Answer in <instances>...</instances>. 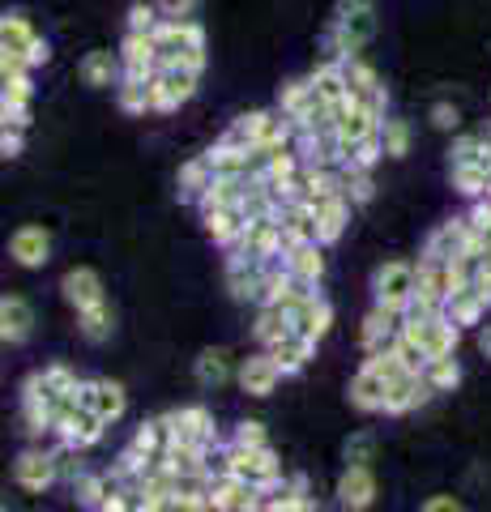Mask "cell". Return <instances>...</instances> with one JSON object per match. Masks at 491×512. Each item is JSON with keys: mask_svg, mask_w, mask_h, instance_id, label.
<instances>
[{"mask_svg": "<svg viewBox=\"0 0 491 512\" xmlns=\"http://www.w3.org/2000/svg\"><path fill=\"white\" fill-rule=\"evenodd\" d=\"M342 64H346V86H351V99L363 103V107H376L380 116H389V90H385V77H380L363 56H351V60H342Z\"/></svg>", "mask_w": 491, "mask_h": 512, "instance_id": "11", "label": "cell"}, {"mask_svg": "<svg viewBox=\"0 0 491 512\" xmlns=\"http://www.w3.org/2000/svg\"><path fill=\"white\" fill-rule=\"evenodd\" d=\"M410 141H415V133H410V124L402 116H389L385 128H380V146H385V158H406L410 154Z\"/></svg>", "mask_w": 491, "mask_h": 512, "instance_id": "44", "label": "cell"}, {"mask_svg": "<svg viewBox=\"0 0 491 512\" xmlns=\"http://www.w3.org/2000/svg\"><path fill=\"white\" fill-rule=\"evenodd\" d=\"M201 227L218 248H231L244 235L248 214H244V205H218V210H201Z\"/></svg>", "mask_w": 491, "mask_h": 512, "instance_id": "26", "label": "cell"}, {"mask_svg": "<svg viewBox=\"0 0 491 512\" xmlns=\"http://www.w3.org/2000/svg\"><path fill=\"white\" fill-rule=\"evenodd\" d=\"M60 295H65V303H69L73 312H90V308H99V303H107L99 269H90V265L69 269V274L60 278Z\"/></svg>", "mask_w": 491, "mask_h": 512, "instance_id": "14", "label": "cell"}, {"mask_svg": "<svg viewBox=\"0 0 491 512\" xmlns=\"http://www.w3.org/2000/svg\"><path fill=\"white\" fill-rule=\"evenodd\" d=\"M154 47H158V69L167 64H184V69L205 73V26L193 18H163L154 26Z\"/></svg>", "mask_w": 491, "mask_h": 512, "instance_id": "2", "label": "cell"}, {"mask_svg": "<svg viewBox=\"0 0 491 512\" xmlns=\"http://www.w3.org/2000/svg\"><path fill=\"white\" fill-rule=\"evenodd\" d=\"M479 350L491 359V325H479Z\"/></svg>", "mask_w": 491, "mask_h": 512, "instance_id": "53", "label": "cell"}, {"mask_svg": "<svg viewBox=\"0 0 491 512\" xmlns=\"http://www.w3.org/2000/svg\"><path fill=\"white\" fill-rule=\"evenodd\" d=\"M201 86V69H184V64H167L150 77V116H167L180 111Z\"/></svg>", "mask_w": 491, "mask_h": 512, "instance_id": "4", "label": "cell"}, {"mask_svg": "<svg viewBox=\"0 0 491 512\" xmlns=\"http://www.w3.org/2000/svg\"><path fill=\"white\" fill-rule=\"evenodd\" d=\"M278 227H282V252L295 248V244H312L316 239V210L299 197V201L278 210ZM316 244H321V239H316Z\"/></svg>", "mask_w": 491, "mask_h": 512, "instance_id": "25", "label": "cell"}, {"mask_svg": "<svg viewBox=\"0 0 491 512\" xmlns=\"http://www.w3.org/2000/svg\"><path fill=\"white\" fill-rule=\"evenodd\" d=\"M419 512H466L457 495H432V500H423Z\"/></svg>", "mask_w": 491, "mask_h": 512, "instance_id": "52", "label": "cell"}, {"mask_svg": "<svg viewBox=\"0 0 491 512\" xmlns=\"http://www.w3.org/2000/svg\"><path fill=\"white\" fill-rule=\"evenodd\" d=\"M193 376L201 389H223V384L231 380V355L227 350H218V346H205L197 363H193Z\"/></svg>", "mask_w": 491, "mask_h": 512, "instance_id": "33", "label": "cell"}, {"mask_svg": "<svg viewBox=\"0 0 491 512\" xmlns=\"http://www.w3.org/2000/svg\"><path fill=\"white\" fill-rule=\"evenodd\" d=\"M9 256L22 269H43L52 261V235H47V227H18L9 235Z\"/></svg>", "mask_w": 491, "mask_h": 512, "instance_id": "21", "label": "cell"}, {"mask_svg": "<svg viewBox=\"0 0 491 512\" xmlns=\"http://www.w3.org/2000/svg\"><path fill=\"white\" fill-rule=\"evenodd\" d=\"M269 355L278 359L282 376H299V372H304V367L312 363L316 342H308V338H299V333H291V338H282L278 346H269Z\"/></svg>", "mask_w": 491, "mask_h": 512, "instance_id": "34", "label": "cell"}, {"mask_svg": "<svg viewBox=\"0 0 491 512\" xmlns=\"http://www.w3.org/2000/svg\"><path fill=\"white\" fill-rule=\"evenodd\" d=\"M372 453H376L372 431H355V436L342 444V461H346V466H368Z\"/></svg>", "mask_w": 491, "mask_h": 512, "instance_id": "47", "label": "cell"}, {"mask_svg": "<svg viewBox=\"0 0 491 512\" xmlns=\"http://www.w3.org/2000/svg\"><path fill=\"white\" fill-rule=\"evenodd\" d=\"M338 184L342 192L351 197V205H368L376 197V180L368 167H351V163H338Z\"/></svg>", "mask_w": 491, "mask_h": 512, "instance_id": "39", "label": "cell"}, {"mask_svg": "<svg viewBox=\"0 0 491 512\" xmlns=\"http://www.w3.org/2000/svg\"><path fill=\"white\" fill-rule=\"evenodd\" d=\"M0 56H18L30 69H39V64L52 60V47H47L39 26L30 22L22 9H9L5 18H0Z\"/></svg>", "mask_w": 491, "mask_h": 512, "instance_id": "3", "label": "cell"}, {"mask_svg": "<svg viewBox=\"0 0 491 512\" xmlns=\"http://www.w3.org/2000/svg\"><path fill=\"white\" fill-rule=\"evenodd\" d=\"M462 163H487V137L483 133H462L449 146V167H462Z\"/></svg>", "mask_w": 491, "mask_h": 512, "instance_id": "45", "label": "cell"}, {"mask_svg": "<svg viewBox=\"0 0 491 512\" xmlns=\"http://www.w3.org/2000/svg\"><path fill=\"white\" fill-rule=\"evenodd\" d=\"M252 184H257V180H248V175H214L210 188L201 192L197 210H218V205H244V197H248Z\"/></svg>", "mask_w": 491, "mask_h": 512, "instance_id": "31", "label": "cell"}, {"mask_svg": "<svg viewBox=\"0 0 491 512\" xmlns=\"http://www.w3.org/2000/svg\"><path fill=\"white\" fill-rule=\"evenodd\" d=\"M278 380H282V367H278V359L269 355V350H257V355H248L240 363V389L248 397H269L278 389Z\"/></svg>", "mask_w": 491, "mask_h": 512, "instance_id": "24", "label": "cell"}, {"mask_svg": "<svg viewBox=\"0 0 491 512\" xmlns=\"http://www.w3.org/2000/svg\"><path fill=\"white\" fill-rule=\"evenodd\" d=\"M167 444H171V427H167V419L141 423V427L133 431V440H129V448H133L137 457H163V453H167Z\"/></svg>", "mask_w": 491, "mask_h": 512, "instance_id": "37", "label": "cell"}, {"mask_svg": "<svg viewBox=\"0 0 491 512\" xmlns=\"http://www.w3.org/2000/svg\"><path fill=\"white\" fill-rule=\"evenodd\" d=\"M432 384L423 380V372H402L398 380H389V397H385V414H410V410H419V406H427L432 402Z\"/></svg>", "mask_w": 491, "mask_h": 512, "instance_id": "18", "label": "cell"}, {"mask_svg": "<svg viewBox=\"0 0 491 512\" xmlns=\"http://www.w3.org/2000/svg\"><path fill=\"white\" fill-rule=\"evenodd\" d=\"M13 483L30 495H43L52 483H60V470H56V453L52 448H26L13 461Z\"/></svg>", "mask_w": 491, "mask_h": 512, "instance_id": "9", "label": "cell"}, {"mask_svg": "<svg viewBox=\"0 0 491 512\" xmlns=\"http://www.w3.org/2000/svg\"><path fill=\"white\" fill-rule=\"evenodd\" d=\"M423 380L432 384V393H453L457 384H462V363H457L453 355H445V359H427Z\"/></svg>", "mask_w": 491, "mask_h": 512, "instance_id": "42", "label": "cell"}, {"mask_svg": "<svg viewBox=\"0 0 491 512\" xmlns=\"http://www.w3.org/2000/svg\"><path fill=\"white\" fill-rule=\"evenodd\" d=\"M282 265H287L299 282L321 286V278H325V244H316V239L312 244H295V248L282 252Z\"/></svg>", "mask_w": 491, "mask_h": 512, "instance_id": "30", "label": "cell"}, {"mask_svg": "<svg viewBox=\"0 0 491 512\" xmlns=\"http://www.w3.org/2000/svg\"><path fill=\"white\" fill-rule=\"evenodd\" d=\"M487 308H491V299H487L483 286H466V291H453V295H449L445 316L453 320L457 329H470V325H483Z\"/></svg>", "mask_w": 491, "mask_h": 512, "instance_id": "28", "label": "cell"}, {"mask_svg": "<svg viewBox=\"0 0 491 512\" xmlns=\"http://www.w3.org/2000/svg\"><path fill=\"white\" fill-rule=\"evenodd\" d=\"M107 491H112V478H107V470H103V474H90V470H86V474L73 483V500L94 512V508L107 500Z\"/></svg>", "mask_w": 491, "mask_h": 512, "instance_id": "43", "label": "cell"}, {"mask_svg": "<svg viewBox=\"0 0 491 512\" xmlns=\"http://www.w3.org/2000/svg\"><path fill=\"white\" fill-rule=\"evenodd\" d=\"M402 333L415 346H423L427 359H445V355H457V342H462V329L440 312V316H423V320H406Z\"/></svg>", "mask_w": 491, "mask_h": 512, "instance_id": "5", "label": "cell"}, {"mask_svg": "<svg viewBox=\"0 0 491 512\" xmlns=\"http://www.w3.org/2000/svg\"><path fill=\"white\" fill-rule=\"evenodd\" d=\"M77 77H82L90 90H112V86H120V77H124V60H120V52L94 47V52H86L82 64H77Z\"/></svg>", "mask_w": 491, "mask_h": 512, "instance_id": "23", "label": "cell"}, {"mask_svg": "<svg viewBox=\"0 0 491 512\" xmlns=\"http://www.w3.org/2000/svg\"><path fill=\"white\" fill-rule=\"evenodd\" d=\"M372 35H376V0H338L334 18L325 26L321 52L329 60H351L372 43Z\"/></svg>", "mask_w": 491, "mask_h": 512, "instance_id": "1", "label": "cell"}, {"mask_svg": "<svg viewBox=\"0 0 491 512\" xmlns=\"http://www.w3.org/2000/svg\"><path fill=\"white\" fill-rule=\"evenodd\" d=\"M316 210V239L329 248V244H338V239L346 235V227H351V197L346 192H334V197H325V201H316L312 205Z\"/></svg>", "mask_w": 491, "mask_h": 512, "instance_id": "20", "label": "cell"}, {"mask_svg": "<svg viewBox=\"0 0 491 512\" xmlns=\"http://www.w3.org/2000/svg\"><path fill=\"white\" fill-rule=\"evenodd\" d=\"M158 22H163V13L154 9V0H133L129 5V26L124 30H154Z\"/></svg>", "mask_w": 491, "mask_h": 512, "instance_id": "48", "label": "cell"}, {"mask_svg": "<svg viewBox=\"0 0 491 512\" xmlns=\"http://www.w3.org/2000/svg\"><path fill=\"white\" fill-rule=\"evenodd\" d=\"M402 325H406V312H402V308H389V303H372V312L363 316V329H359L363 355H380V350H389L393 338L402 333Z\"/></svg>", "mask_w": 491, "mask_h": 512, "instance_id": "8", "label": "cell"}, {"mask_svg": "<svg viewBox=\"0 0 491 512\" xmlns=\"http://www.w3.org/2000/svg\"><path fill=\"white\" fill-rule=\"evenodd\" d=\"M116 103H120V111H129V116H150V77L146 82H141V77H120Z\"/></svg>", "mask_w": 491, "mask_h": 512, "instance_id": "40", "label": "cell"}, {"mask_svg": "<svg viewBox=\"0 0 491 512\" xmlns=\"http://www.w3.org/2000/svg\"><path fill=\"white\" fill-rule=\"evenodd\" d=\"M154 9L163 13V18H193L197 0H154Z\"/></svg>", "mask_w": 491, "mask_h": 512, "instance_id": "51", "label": "cell"}, {"mask_svg": "<svg viewBox=\"0 0 491 512\" xmlns=\"http://www.w3.org/2000/svg\"><path fill=\"white\" fill-rule=\"evenodd\" d=\"M338 508L342 512H363V508H372L376 504V474L372 466H346L342 478H338Z\"/></svg>", "mask_w": 491, "mask_h": 512, "instance_id": "16", "label": "cell"}, {"mask_svg": "<svg viewBox=\"0 0 491 512\" xmlns=\"http://www.w3.org/2000/svg\"><path fill=\"white\" fill-rule=\"evenodd\" d=\"M295 325H291V312L287 308H261L257 312V325H252V338L261 342V350L278 346L282 338H291Z\"/></svg>", "mask_w": 491, "mask_h": 512, "instance_id": "35", "label": "cell"}, {"mask_svg": "<svg viewBox=\"0 0 491 512\" xmlns=\"http://www.w3.org/2000/svg\"><path fill=\"white\" fill-rule=\"evenodd\" d=\"M39 384H43V393L56 402V397H73L77 389H82V376H77L69 363H47V367H39Z\"/></svg>", "mask_w": 491, "mask_h": 512, "instance_id": "38", "label": "cell"}, {"mask_svg": "<svg viewBox=\"0 0 491 512\" xmlns=\"http://www.w3.org/2000/svg\"><path fill=\"white\" fill-rule=\"evenodd\" d=\"M291 325L299 338H308V342H321L329 329H334V308L321 299V295H308V299H299L295 308H291Z\"/></svg>", "mask_w": 491, "mask_h": 512, "instance_id": "22", "label": "cell"}, {"mask_svg": "<svg viewBox=\"0 0 491 512\" xmlns=\"http://www.w3.org/2000/svg\"><path fill=\"white\" fill-rule=\"evenodd\" d=\"M346 397H351V406L363 410V414H385V397H389V376L376 372V367L363 359V367L355 372L351 389H346Z\"/></svg>", "mask_w": 491, "mask_h": 512, "instance_id": "17", "label": "cell"}, {"mask_svg": "<svg viewBox=\"0 0 491 512\" xmlns=\"http://www.w3.org/2000/svg\"><path fill=\"white\" fill-rule=\"evenodd\" d=\"M363 512H372V508H363Z\"/></svg>", "mask_w": 491, "mask_h": 512, "instance_id": "54", "label": "cell"}, {"mask_svg": "<svg viewBox=\"0 0 491 512\" xmlns=\"http://www.w3.org/2000/svg\"><path fill=\"white\" fill-rule=\"evenodd\" d=\"M227 256H257V261H274V256H282V227L278 218H252L244 235L235 239L231 248H223Z\"/></svg>", "mask_w": 491, "mask_h": 512, "instance_id": "10", "label": "cell"}, {"mask_svg": "<svg viewBox=\"0 0 491 512\" xmlns=\"http://www.w3.org/2000/svg\"><path fill=\"white\" fill-rule=\"evenodd\" d=\"M167 427H171V436L176 440H197L205 448H218L223 440H218V431H214V414L205 410V406H180V410H167L163 414Z\"/></svg>", "mask_w": 491, "mask_h": 512, "instance_id": "15", "label": "cell"}, {"mask_svg": "<svg viewBox=\"0 0 491 512\" xmlns=\"http://www.w3.org/2000/svg\"><path fill=\"white\" fill-rule=\"evenodd\" d=\"M235 444H244V448H265L269 444V436H265V423H257V419H244L240 427H235V436H231Z\"/></svg>", "mask_w": 491, "mask_h": 512, "instance_id": "49", "label": "cell"}, {"mask_svg": "<svg viewBox=\"0 0 491 512\" xmlns=\"http://www.w3.org/2000/svg\"><path fill=\"white\" fill-rule=\"evenodd\" d=\"M30 94H35V82L30 77H13V82H0V120L13 128L30 124Z\"/></svg>", "mask_w": 491, "mask_h": 512, "instance_id": "29", "label": "cell"}, {"mask_svg": "<svg viewBox=\"0 0 491 512\" xmlns=\"http://www.w3.org/2000/svg\"><path fill=\"white\" fill-rule=\"evenodd\" d=\"M227 291L235 303H261L265 261H257V256H227Z\"/></svg>", "mask_w": 491, "mask_h": 512, "instance_id": "13", "label": "cell"}, {"mask_svg": "<svg viewBox=\"0 0 491 512\" xmlns=\"http://www.w3.org/2000/svg\"><path fill=\"white\" fill-rule=\"evenodd\" d=\"M470 252L479 256V239H474V227L466 214L440 222L423 244V256H432V261H457V256H470Z\"/></svg>", "mask_w": 491, "mask_h": 512, "instance_id": "6", "label": "cell"}, {"mask_svg": "<svg viewBox=\"0 0 491 512\" xmlns=\"http://www.w3.org/2000/svg\"><path fill=\"white\" fill-rule=\"evenodd\" d=\"M210 180H214V167H210V158L205 154H197V158H188V163L180 167V175H176V197L180 201H201V192L210 188Z\"/></svg>", "mask_w": 491, "mask_h": 512, "instance_id": "32", "label": "cell"}, {"mask_svg": "<svg viewBox=\"0 0 491 512\" xmlns=\"http://www.w3.org/2000/svg\"><path fill=\"white\" fill-rule=\"evenodd\" d=\"M77 329H82V338L86 342H107L112 338V329H116V316H112V308L107 303H99V308H90V312H77Z\"/></svg>", "mask_w": 491, "mask_h": 512, "instance_id": "41", "label": "cell"}, {"mask_svg": "<svg viewBox=\"0 0 491 512\" xmlns=\"http://www.w3.org/2000/svg\"><path fill=\"white\" fill-rule=\"evenodd\" d=\"M449 175H453V188L466 201L491 197V163H462V167H449Z\"/></svg>", "mask_w": 491, "mask_h": 512, "instance_id": "36", "label": "cell"}, {"mask_svg": "<svg viewBox=\"0 0 491 512\" xmlns=\"http://www.w3.org/2000/svg\"><path fill=\"white\" fill-rule=\"evenodd\" d=\"M77 397H82V406L94 410L103 423H120L124 419V410H129V393H124V384L120 380H82V389H77Z\"/></svg>", "mask_w": 491, "mask_h": 512, "instance_id": "12", "label": "cell"}, {"mask_svg": "<svg viewBox=\"0 0 491 512\" xmlns=\"http://www.w3.org/2000/svg\"><path fill=\"white\" fill-rule=\"evenodd\" d=\"M372 295L376 303H389V308H402L415 299V261H385L372 274Z\"/></svg>", "mask_w": 491, "mask_h": 512, "instance_id": "7", "label": "cell"}, {"mask_svg": "<svg viewBox=\"0 0 491 512\" xmlns=\"http://www.w3.org/2000/svg\"><path fill=\"white\" fill-rule=\"evenodd\" d=\"M35 329V308L22 299V295H5L0 299V338L9 346H22Z\"/></svg>", "mask_w": 491, "mask_h": 512, "instance_id": "27", "label": "cell"}, {"mask_svg": "<svg viewBox=\"0 0 491 512\" xmlns=\"http://www.w3.org/2000/svg\"><path fill=\"white\" fill-rule=\"evenodd\" d=\"M22 150H26V128H13V124L0 128V154H5V158H18Z\"/></svg>", "mask_w": 491, "mask_h": 512, "instance_id": "50", "label": "cell"}, {"mask_svg": "<svg viewBox=\"0 0 491 512\" xmlns=\"http://www.w3.org/2000/svg\"><path fill=\"white\" fill-rule=\"evenodd\" d=\"M427 120H432V128H440V133H457V128H462V107L453 99H436L427 107Z\"/></svg>", "mask_w": 491, "mask_h": 512, "instance_id": "46", "label": "cell"}, {"mask_svg": "<svg viewBox=\"0 0 491 512\" xmlns=\"http://www.w3.org/2000/svg\"><path fill=\"white\" fill-rule=\"evenodd\" d=\"M107 427H112V423H103L94 410L77 406L69 419H60V423H56L52 436H56L60 444H73V448H82V453H86V448H94V444L103 440V431H107Z\"/></svg>", "mask_w": 491, "mask_h": 512, "instance_id": "19", "label": "cell"}]
</instances>
